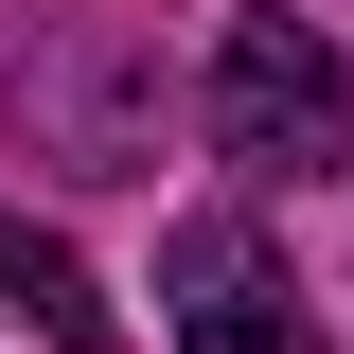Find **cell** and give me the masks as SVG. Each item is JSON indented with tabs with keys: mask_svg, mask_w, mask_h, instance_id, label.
Returning <instances> with one entry per match:
<instances>
[{
	"mask_svg": "<svg viewBox=\"0 0 354 354\" xmlns=\"http://www.w3.org/2000/svg\"><path fill=\"white\" fill-rule=\"evenodd\" d=\"M213 142H230L248 177H319V160L354 142V53L319 36L301 0H248V18L213 36Z\"/></svg>",
	"mask_w": 354,
	"mask_h": 354,
	"instance_id": "6da1fadb",
	"label": "cell"
},
{
	"mask_svg": "<svg viewBox=\"0 0 354 354\" xmlns=\"http://www.w3.org/2000/svg\"><path fill=\"white\" fill-rule=\"evenodd\" d=\"M160 319H177V354H301L283 248H266L248 213H177L160 230Z\"/></svg>",
	"mask_w": 354,
	"mask_h": 354,
	"instance_id": "7a4b0ae2",
	"label": "cell"
},
{
	"mask_svg": "<svg viewBox=\"0 0 354 354\" xmlns=\"http://www.w3.org/2000/svg\"><path fill=\"white\" fill-rule=\"evenodd\" d=\"M0 301L36 319V337H53V354H124V319L88 301V266H71V248H53V230H18V213H0Z\"/></svg>",
	"mask_w": 354,
	"mask_h": 354,
	"instance_id": "3957f363",
	"label": "cell"
}]
</instances>
